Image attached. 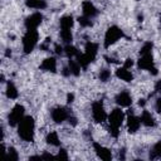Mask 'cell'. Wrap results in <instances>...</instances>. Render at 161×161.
<instances>
[{
  "mask_svg": "<svg viewBox=\"0 0 161 161\" xmlns=\"http://www.w3.org/2000/svg\"><path fill=\"white\" fill-rule=\"evenodd\" d=\"M19 137L25 142L34 141L35 136V121L31 116H25L16 126Z\"/></svg>",
  "mask_w": 161,
  "mask_h": 161,
  "instance_id": "obj_1",
  "label": "cell"
},
{
  "mask_svg": "<svg viewBox=\"0 0 161 161\" xmlns=\"http://www.w3.org/2000/svg\"><path fill=\"white\" fill-rule=\"evenodd\" d=\"M123 121H126V116L121 108H113L111 113H108L107 122H108V130L112 137L119 136V128L123 125Z\"/></svg>",
  "mask_w": 161,
  "mask_h": 161,
  "instance_id": "obj_2",
  "label": "cell"
},
{
  "mask_svg": "<svg viewBox=\"0 0 161 161\" xmlns=\"http://www.w3.org/2000/svg\"><path fill=\"white\" fill-rule=\"evenodd\" d=\"M97 53H98V45L93 42H87L84 45V52L79 53L75 57V59L83 69H87V67L96 59Z\"/></svg>",
  "mask_w": 161,
  "mask_h": 161,
  "instance_id": "obj_3",
  "label": "cell"
},
{
  "mask_svg": "<svg viewBox=\"0 0 161 161\" xmlns=\"http://www.w3.org/2000/svg\"><path fill=\"white\" fill-rule=\"evenodd\" d=\"M39 42V33L36 29H30L26 30L25 34L23 35L21 39V44H23V50L25 54H29L34 50V48L36 47Z\"/></svg>",
  "mask_w": 161,
  "mask_h": 161,
  "instance_id": "obj_4",
  "label": "cell"
},
{
  "mask_svg": "<svg viewBox=\"0 0 161 161\" xmlns=\"http://www.w3.org/2000/svg\"><path fill=\"white\" fill-rule=\"evenodd\" d=\"M125 36L123 30L121 28H118L117 25H112L106 30L104 34V40H103V45L104 48H109L112 45H114L118 40H121Z\"/></svg>",
  "mask_w": 161,
  "mask_h": 161,
  "instance_id": "obj_5",
  "label": "cell"
},
{
  "mask_svg": "<svg viewBox=\"0 0 161 161\" xmlns=\"http://www.w3.org/2000/svg\"><path fill=\"white\" fill-rule=\"evenodd\" d=\"M137 68L142 70H148L152 74H157V68L155 67V60L152 57V53L140 54V58L137 60Z\"/></svg>",
  "mask_w": 161,
  "mask_h": 161,
  "instance_id": "obj_6",
  "label": "cell"
},
{
  "mask_svg": "<svg viewBox=\"0 0 161 161\" xmlns=\"http://www.w3.org/2000/svg\"><path fill=\"white\" fill-rule=\"evenodd\" d=\"M92 118L94 122L97 123H103L104 121H107V117H108V113L106 112V108L102 103V101H96L92 103Z\"/></svg>",
  "mask_w": 161,
  "mask_h": 161,
  "instance_id": "obj_7",
  "label": "cell"
},
{
  "mask_svg": "<svg viewBox=\"0 0 161 161\" xmlns=\"http://www.w3.org/2000/svg\"><path fill=\"white\" fill-rule=\"evenodd\" d=\"M25 117V108L23 104L18 103L15 104L10 113H9V117H8V123L11 126V127H16L19 125V122Z\"/></svg>",
  "mask_w": 161,
  "mask_h": 161,
  "instance_id": "obj_8",
  "label": "cell"
},
{
  "mask_svg": "<svg viewBox=\"0 0 161 161\" xmlns=\"http://www.w3.org/2000/svg\"><path fill=\"white\" fill-rule=\"evenodd\" d=\"M50 116H52V119H53L55 123H63L65 119L69 118L70 113H69V111H68L65 107L58 106V107H55V108L52 109Z\"/></svg>",
  "mask_w": 161,
  "mask_h": 161,
  "instance_id": "obj_9",
  "label": "cell"
},
{
  "mask_svg": "<svg viewBox=\"0 0 161 161\" xmlns=\"http://www.w3.org/2000/svg\"><path fill=\"white\" fill-rule=\"evenodd\" d=\"M42 23H43V15L40 13H33L29 16H26V19L24 20V25L26 30L36 29Z\"/></svg>",
  "mask_w": 161,
  "mask_h": 161,
  "instance_id": "obj_10",
  "label": "cell"
},
{
  "mask_svg": "<svg viewBox=\"0 0 161 161\" xmlns=\"http://www.w3.org/2000/svg\"><path fill=\"white\" fill-rule=\"evenodd\" d=\"M141 119H140V117H137L136 114H128L127 117H126V126H127V131L130 132V133H136L138 130H140V127H141Z\"/></svg>",
  "mask_w": 161,
  "mask_h": 161,
  "instance_id": "obj_11",
  "label": "cell"
},
{
  "mask_svg": "<svg viewBox=\"0 0 161 161\" xmlns=\"http://www.w3.org/2000/svg\"><path fill=\"white\" fill-rule=\"evenodd\" d=\"M93 150L96 152V155L101 158V160H104V161H109L112 158V152L109 148L104 147L103 145H101L99 142H93Z\"/></svg>",
  "mask_w": 161,
  "mask_h": 161,
  "instance_id": "obj_12",
  "label": "cell"
},
{
  "mask_svg": "<svg viewBox=\"0 0 161 161\" xmlns=\"http://www.w3.org/2000/svg\"><path fill=\"white\" fill-rule=\"evenodd\" d=\"M114 101L119 107H130L132 104V96L127 91H121L117 93Z\"/></svg>",
  "mask_w": 161,
  "mask_h": 161,
  "instance_id": "obj_13",
  "label": "cell"
},
{
  "mask_svg": "<svg viewBox=\"0 0 161 161\" xmlns=\"http://www.w3.org/2000/svg\"><path fill=\"white\" fill-rule=\"evenodd\" d=\"M82 13L84 16L89 18V19H93L94 16H97L98 14V9L94 6V4L89 0H86L82 3Z\"/></svg>",
  "mask_w": 161,
  "mask_h": 161,
  "instance_id": "obj_14",
  "label": "cell"
},
{
  "mask_svg": "<svg viewBox=\"0 0 161 161\" xmlns=\"http://www.w3.org/2000/svg\"><path fill=\"white\" fill-rule=\"evenodd\" d=\"M40 69L42 70H45V72H52V73H55L57 72V59L54 57H48L45 58L42 64H40Z\"/></svg>",
  "mask_w": 161,
  "mask_h": 161,
  "instance_id": "obj_15",
  "label": "cell"
},
{
  "mask_svg": "<svg viewBox=\"0 0 161 161\" xmlns=\"http://www.w3.org/2000/svg\"><path fill=\"white\" fill-rule=\"evenodd\" d=\"M116 77H117L118 79L123 80V82H131V80L133 79L132 72H131L128 68H126V67H119V68H117V69H116Z\"/></svg>",
  "mask_w": 161,
  "mask_h": 161,
  "instance_id": "obj_16",
  "label": "cell"
},
{
  "mask_svg": "<svg viewBox=\"0 0 161 161\" xmlns=\"http://www.w3.org/2000/svg\"><path fill=\"white\" fill-rule=\"evenodd\" d=\"M140 119H141V123H142L143 126H146V127H155V125H156L155 117H153L152 113L148 112L147 109H143V111H142V113H141V116H140Z\"/></svg>",
  "mask_w": 161,
  "mask_h": 161,
  "instance_id": "obj_17",
  "label": "cell"
},
{
  "mask_svg": "<svg viewBox=\"0 0 161 161\" xmlns=\"http://www.w3.org/2000/svg\"><path fill=\"white\" fill-rule=\"evenodd\" d=\"M5 94L9 99H16L19 97V92H18V88L15 87V84L13 82H8L6 83V88H5Z\"/></svg>",
  "mask_w": 161,
  "mask_h": 161,
  "instance_id": "obj_18",
  "label": "cell"
},
{
  "mask_svg": "<svg viewBox=\"0 0 161 161\" xmlns=\"http://www.w3.org/2000/svg\"><path fill=\"white\" fill-rule=\"evenodd\" d=\"M25 5L29 9L43 10L47 8V1L45 0H25Z\"/></svg>",
  "mask_w": 161,
  "mask_h": 161,
  "instance_id": "obj_19",
  "label": "cell"
},
{
  "mask_svg": "<svg viewBox=\"0 0 161 161\" xmlns=\"http://www.w3.org/2000/svg\"><path fill=\"white\" fill-rule=\"evenodd\" d=\"M45 141H47V143L50 145V146H55V147L60 146V138H59L58 132H55V131L48 132V135H47V137H45Z\"/></svg>",
  "mask_w": 161,
  "mask_h": 161,
  "instance_id": "obj_20",
  "label": "cell"
},
{
  "mask_svg": "<svg viewBox=\"0 0 161 161\" xmlns=\"http://www.w3.org/2000/svg\"><path fill=\"white\" fill-rule=\"evenodd\" d=\"M74 25V19L72 15H64L59 20V26L60 29H72Z\"/></svg>",
  "mask_w": 161,
  "mask_h": 161,
  "instance_id": "obj_21",
  "label": "cell"
},
{
  "mask_svg": "<svg viewBox=\"0 0 161 161\" xmlns=\"http://www.w3.org/2000/svg\"><path fill=\"white\" fill-rule=\"evenodd\" d=\"M68 68H69V72H70L72 75L78 77V75L80 74V68H82V67L79 65V63L77 62V59L69 58V60H68Z\"/></svg>",
  "mask_w": 161,
  "mask_h": 161,
  "instance_id": "obj_22",
  "label": "cell"
},
{
  "mask_svg": "<svg viewBox=\"0 0 161 161\" xmlns=\"http://www.w3.org/2000/svg\"><path fill=\"white\" fill-rule=\"evenodd\" d=\"M60 39L64 44H72V40H73V34H72V30L70 29H60Z\"/></svg>",
  "mask_w": 161,
  "mask_h": 161,
  "instance_id": "obj_23",
  "label": "cell"
},
{
  "mask_svg": "<svg viewBox=\"0 0 161 161\" xmlns=\"http://www.w3.org/2000/svg\"><path fill=\"white\" fill-rule=\"evenodd\" d=\"M64 54L68 58H75L79 54V50L74 45H72V44H65L64 45Z\"/></svg>",
  "mask_w": 161,
  "mask_h": 161,
  "instance_id": "obj_24",
  "label": "cell"
},
{
  "mask_svg": "<svg viewBox=\"0 0 161 161\" xmlns=\"http://www.w3.org/2000/svg\"><path fill=\"white\" fill-rule=\"evenodd\" d=\"M150 157L151 158H161V141H157L152 146V148L150 151Z\"/></svg>",
  "mask_w": 161,
  "mask_h": 161,
  "instance_id": "obj_25",
  "label": "cell"
},
{
  "mask_svg": "<svg viewBox=\"0 0 161 161\" xmlns=\"http://www.w3.org/2000/svg\"><path fill=\"white\" fill-rule=\"evenodd\" d=\"M101 82H108L109 78H111V70L108 68H102L99 70V74H98Z\"/></svg>",
  "mask_w": 161,
  "mask_h": 161,
  "instance_id": "obj_26",
  "label": "cell"
},
{
  "mask_svg": "<svg viewBox=\"0 0 161 161\" xmlns=\"http://www.w3.org/2000/svg\"><path fill=\"white\" fill-rule=\"evenodd\" d=\"M5 155H6V158H8V160L16 161V160L19 158V153H18V151H16L14 147H9L8 151H5Z\"/></svg>",
  "mask_w": 161,
  "mask_h": 161,
  "instance_id": "obj_27",
  "label": "cell"
},
{
  "mask_svg": "<svg viewBox=\"0 0 161 161\" xmlns=\"http://www.w3.org/2000/svg\"><path fill=\"white\" fill-rule=\"evenodd\" d=\"M78 23L83 28H91L92 26V19H89V18H87L84 15H82V16L78 18Z\"/></svg>",
  "mask_w": 161,
  "mask_h": 161,
  "instance_id": "obj_28",
  "label": "cell"
},
{
  "mask_svg": "<svg viewBox=\"0 0 161 161\" xmlns=\"http://www.w3.org/2000/svg\"><path fill=\"white\" fill-rule=\"evenodd\" d=\"M152 47H153V44L151 43V42H146L142 47H141V49H140V54H146V53H152Z\"/></svg>",
  "mask_w": 161,
  "mask_h": 161,
  "instance_id": "obj_29",
  "label": "cell"
},
{
  "mask_svg": "<svg viewBox=\"0 0 161 161\" xmlns=\"http://www.w3.org/2000/svg\"><path fill=\"white\" fill-rule=\"evenodd\" d=\"M57 158H60V160H67L68 158V153H67V150H64V148H60L59 151H58V155L55 156Z\"/></svg>",
  "mask_w": 161,
  "mask_h": 161,
  "instance_id": "obj_30",
  "label": "cell"
},
{
  "mask_svg": "<svg viewBox=\"0 0 161 161\" xmlns=\"http://www.w3.org/2000/svg\"><path fill=\"white\" fill-rule=\"evenodd\" d=\"M155 111L157 113H161V97H157L155 101Z\"/></svg>",
  "mask_w": 161,
  "mask_h": 161,
  "instance_id": "obj_31",
  "label": "cell"
},
{
  "mask_svg": "<svg viewBox=\"0 0 161 161\" xmlns=\"http://www.w3.org/2000/svg\"><path fill=\"white\" fill-rule=\"evenodd\" d=\"M133 65H135V62H133L132 59H127V60L125 62V64H123V67H126V68H128V69H131Z\"/></svg>",
  "mask_w": 161,
  "mask_h": 161,
  "instance_id": "obj_32",
  "label": "cell"
},
{
  "mask_svg": "<svg viewBox=\"0 0 161 161\" xmlns=\"http://www.w3.org/2000/svg\"><path fill=\"white\" fill-rule=\"evenodd\" d=\"M155 91L156 92H161V79H158L155 84Z\"/></svg>",
  "mask_w": 161,
  "mask_h": 161,
  "instance_id": "obj_33",
  "label": "cell"
},
{
  "mask_svg": "<svg viewBox=\"0 0 161 161\" xmlns=\"http://www.w3.org/2000/svg\"><path fill=\"white\" fill-rule=\"evenodd\" d=\"M73 99H74V94H73V93H69V94L67 96V102H68V103H72Z\"/></svg>",
  "mask_w": 161,
  "mask_h": 161,
  "instance_id": "obj_34",
  "label": "cell"
}]
</instances>
